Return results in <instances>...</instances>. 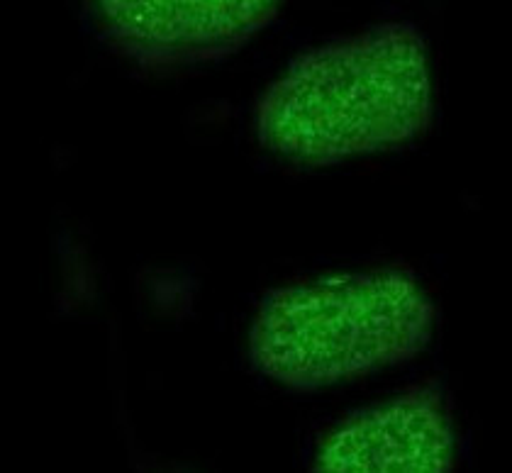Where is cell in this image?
<instances>
[{"label":"cell","instance_id":"obj_1","mask_svg":"<svg viewBox=\"0 0 512 473\" xmlns=\"http://www.w3.org/2000/svg\"><path fill=\"white\" fill-rule=\"evenodd\" d=\"M430 120L427 42L410 22H386L303 54L256 108L259 142L308 164L398 147Z\"/></svg>","mask_w":512,"mask_h":473},{"label":"cell","instance_id":"obj_3","mask_svg":"<svg viewBox=\"0 0 512 473\" xmlns=\"http://www.w3.org/2000/svg\"><path fill=\"white\" fill-rule=\"evenodd\" d=\"M105 42L142 66H181L237 52L278 18L274 0H103L91 8Z\"/></svg>","mask_w":512,"mask_h":473},{"label":"cell","instance_id":"obj_4","mask_svg":"<svg viewBox=\"0 0 512 473\" xmlns=\"http://www.w3.org/2000/svg\"><path fill=\"white\" fill-rule=\"evenodd\" d=\"M454 464V434L439 395L417 388L393 403L349 417L315 459L322 473H444Z\"/></svg>","mask_w":512,"mask_h":473},{"label":"cell","instance_id":"obj_2","mask_svg":"<svg viewBox=\"0 0 512 473\" xmlns=\"http://www.w3.org/2000/svg\"><path fill=\"white\" fill-rule=\"evenodd\" d=\"M432 300L400 271L276 288L252 327L254 366L293 388H320L413 359L432 337Z\"/></svg>","mask_w":512,"mask_h":473}]
</instances>
